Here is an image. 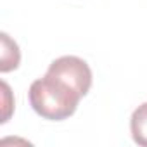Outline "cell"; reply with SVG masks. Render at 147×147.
Returning <instances> with one entry per match:
<instances>
[{
	"label": "cell",
	"instance_id": "obj_2",
	"mask_svg": "<svg viewBox=\"0 0 147 147\" xmlns=\"http://www.w3.org/2000/svg\"><path fill=\"white\" fill-rule=\"evenodd\" d=\"M47 75L61 80L73 90H76L82 97L87 95L92 87V71L88 64L76 55H62L52 61Z\"/></svg>",
	"mask_w": 147,
	"mask_h": 147
},
{
	"label": "cell",
	"instance_id": "obj_1",
	"mask_svg": "<svg viewBox=\"0 0 147 147\" xmlns=\"http://www.w3.org/2000/svg\"><path fill=\"white\" fill-rule=\"evenodd\" d=\"M82 95L62 83L61 80L45 75L30 87V104L33 111L50 121H61L75 114Z\"/></svg>",
	"mask_w": 147,
	"mask_h": 147
},
{
	"label": "cell",
	"instance_id": "obj_4",
	"mask_svg": "<svg viewBox=\"0 0 147 147\" xmlns=\"http://www.w3.org/2000/svg\"><path fill=\"white\" fill-rule=\"evenodd\" d=\"M130 130H131V137L133 140L142 145L147 147V102L140 104L130 119Z\"/></svg>",
	"mask_w": 147,
	"mask_h": 147
},
{
	"label": "cell",
	"instance_id": "obj_3",
	"mask_svg": "<svg viewBox=\"0 0 147 147\" xmlns=\"http://www.w3.org/2000/svg\"><path fill=\"white\" fill-rule=\"evenodd\" d=\"M0 38H2V50H0V71H2V73H9V71L16 69L19 66L21 52H19L18 43L14 40H11V36L7 33H2Z\"/></svg>",
	"mask_w": 147,
	"mask_h": 147
},
{
	"label": "cell",
	"instance_id": "obj_5",
	"mask_svg": "<svg viewBox=\"0 0 147 147\" xmlns=\"http://www.w3.org/2000/svg\"><path fill=\"white\" fill-rule=\"evenodd\" d=\"M2 90H4V107H5V111H4V118H2V123H5L7 119H9V116H11V106H9V95H11V90H9V85L5 83V82H2Z\"/></svg>",
	"mask_w": 147,
	"mask_h": 147
}]
</instances>
